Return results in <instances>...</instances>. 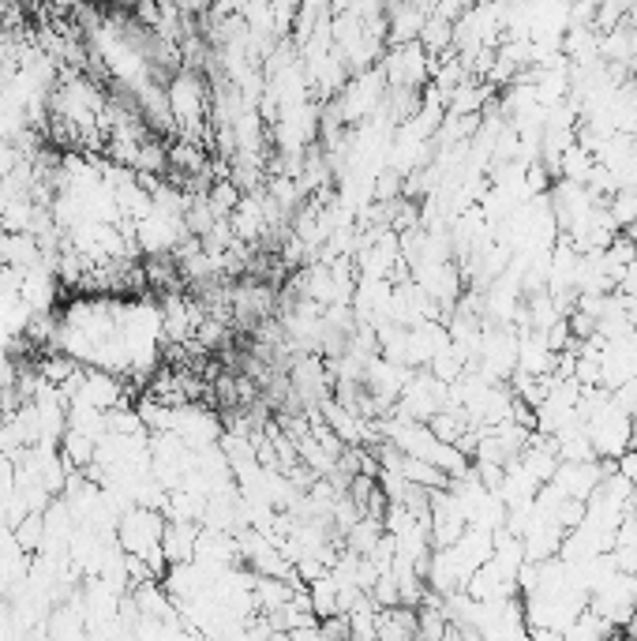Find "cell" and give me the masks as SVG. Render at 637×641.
I'll use <instances>...</instances> for the list:
<instances>
[{
  "mask_svg": "<svg viewBox=\"0 0 637 641\" xmlns=\"http://www.w3.org/2000/svg\"><path fill=\"white\" fill-rule=\"evenodd\" d=\"M162 533H165V514L154 507H139L124 510L117 522V540L124 552L132 555H147L154 548H162Z\"/></svg>",
  "mask_w": 637,
  "mask_h": 641,
  "instance_id": "obj_1",
  "label": "cell"
},
{
  "mask_svg": "<svg viewBox=\"0 0 637 641\" xmlns=\"http://www.w3.org/2000/svg\"><path fill=\"white\" fill-rule=\"evenodd\" d=\"M379 64H383L386 72V83H394V87H420L431 72V57L428 49L420 45V38H416V42L394 45L390 57L379 60Z\"/></svg>",
  "mask_w": 637,
  "mask_h": 641,
  "instance_id": "obj_2",
  "label": "cell"
},
{
  "mask_svg": "<svg viewBox=\"0 0 637 641\" xmlns=\"http://www.w3.org/2000/svg\"><path fill=\"white\" fill-rule=\"evenodd\" d=\"M169 432H177L184 443L192 450L199 447H210L222 439V420L214 417L210 409H199L195 402H184V405H173V424Z\"/></svg>",
  "mask_w": 637,
  "mask_h": 641,
  "instance_id": "obj_3",
  "label": "cell"
},
{
  "mask_svg": "<svg viewBox=\"0 0 637 641\" xmlns=\"http://www.w3.org/2000/svg\"><path fill=\"white\" fill-rule=\"evenodd\" d=\"M424 23H428L424 8H416L413 0H409V4H401V8H394V12H390V27H386V38H390L394 45L416 42V38H420V30H424Z\"/></svg>",
  "mask_w": 637,
  "mask_h": 641,
  "instance_id": "obj_4",
  "label": "cell"
},
{
  "mask_svg": "<svg viewBox=\"0 0 637 641\" xmlns=\"http://www.w3.org/2000/svg\"><path fill=\"white\" fill-rule=\"evenodd\" d=\"M94 450H98V439H90L87 432H79V428H68V432L60 435V454L68 458V465H90L94 462Z\"/></svg>",
  "mask_w": 637,
  "mask_h": 641,
  "instance_id": "obj_5",
  "label": "cell"
},
{
  "mask_svg": "<svg viewBox=\"0 0 637 641\" xmlns=\"http://www.w3.org/2000/svg\"><path fill=\"white\" fill-rule=\"evenodd\" d=\"M45 540V514H38V510H30L23 522L15 525V544L23 548V552H38Z\"/></svg>",
  "mask_w": 637,
  "mask_h": 641,
  "instance_id": "obj_6",
  "label": "cell"
},
{
  "mask_svg": "<svg viewBox=\"0 0 637 641\" xmlns=\"http://www.w3.org/2000/svg\"><path fill=\"white\" fill-rule=\"evenodd\" d=\"M240 188L233 184V180L225 177V180H214L210 184V192H207V199H210V210L218 214V218H229L233 210H237V203H240Z\"/></svg>",
  "mask_w": 637,
  "mask_h": 641,
  "instance_id": "obj_7",
  "label": "cell"
},
{
  "mask_svg": "<svg viewBox=\"0 0 637 641\" xmlns=\"http://www.w3.org/2000/svg\"><path fill=\"white\" fill-rule=\"evenodd\" d=\"M75 368H79V360L68 357V353H60V349L53 353V357H45L42 364H38L42 379H45V383H53V387H60V383H64V379H68Z\"/></svg>",
  "mask_w": 637,
  "mask_h": 641,
  "instance_id": "obj_8",
  "label": "cell"
},
{
  "mask_svg": "<svg viewBox=\"0 0 637 641\" xmlns=\"http://www.w3.org/2000/svg\"><path fill=\"white\" fill-rule=\"evenodd\" d=\"M619 293H626V297H637V259L634 263H626L623 278H619V285H615Z\"/></svg>",
  "mask_w": 637,
  "mask_h": 641,
  "instance_id": "obj_9",
  "label": "cell"
},
{
  "mask_svg": "<svg viewBox=\"0 0 637 641\" xmlns=\"http://www.w3.org/2000/svg\"><path fill=\"white\" fill-rule=\"evenodd\" d=\"M619 473H623V477H630L637 484V450L634 447L619 454Z\"/></svg>",
  "mask_w": 637,
  "mask_h": 641,
  "instance_id": "obj_10",
  "label": "cell"
},
{
  "mask_svg": "<svg viewBox=\"0 0 637 641\" xmlns=\"http://www.w3.org/2000/svg\"><path fill=\"white\" fill-rule=\"evenodd\" d=\"M623 233L637 244V218H634V222H630V225H623Z\"/></svg>",
  "mask_w": 637,
  "mask_h": 641,
  "instance_id": "obj_11",
  "label": "cell"
},
{
  "mask_svg": "<svg viewBox=\"0 0 637 641\" xmlns=\"http://www.w3.org/2000/svg\"><path fill=\"white\" fill-rule=\"evenodd\" d=\"M634 612H637V593H634Z\"/></svg>",
  "mask_w": 637,
  "mask_h": 641,
  "instance_id": "obj_12",
  "label": "cell"
}]
</instances>
